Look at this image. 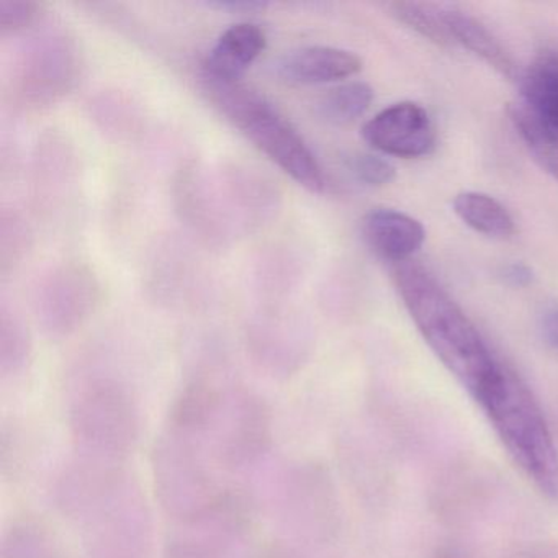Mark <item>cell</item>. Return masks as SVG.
<instances>
[{"mask_svg":"<svg viewBox=\"0 0 558 558\" xmlns=\"http://www.w3.org/2000/svg\"><path fill=\"white\" fill-rule=\"evenodd\" d=\"M362 70V60L351 51L332 47H305L286 54L277 66L282 80L293 84H329L348 80Z\"/></svg>","mask_w":558,"mask_h":558,"instance_id":"2e32d148","label":"cell"},{"mask_svg":"<svg viewBox=\"0 0 558 558\" xmlns=\"http://www.w3.org/2000/svg\"><path fill=\"white\" fill-rule=\"evenodd\" d=\"M97 300L96 277L71 264L54 270L38 290V318L51 336H68L89 318Z\"/></svg>","mask_w":558,"mask_h":558,"instance_id":"30bf717a","label":"cell"},{"mask_svg":"<svg viewBox=\"0 0 558 558\" xmlns=\"http://www.w3.org/2000/svg\"><path fill=\"white\" fill-rule=\"evenodd\" d=\"M457 217L475 230L492 238H508L514 233L509 211L495 198L480 192H462L453 198Z\"/></svg>","mask_w":558,"mask_h":558,"instance_id":"44dd1931","label":"cell"},{"mask_svg":"<svg viewBox=\"0 0 558 558\" xmlns=\"http://www.w3.org/2000/svg\"><path fill=\"white\" fill-rule=\"evenodd\" d=\"M544 335L558 349V310L547 313L544 318Z\"/></svg>","mask_w":558,"mask_h":558,"instance_id":"f1b7e54d","label":"cell"},{"mask_svg":"<svg viewBox=\"0 0 558 558\" xmlns=\"http://www.w3.org/2000/svg\"><path fill=\"white\" fill-rule=\"evenodd\" d=\"M390 9L401 24L413 28L421 37L427 38L439 47L456 45L444 22L442 12L434 11L429 5L414 4V2H395Z\"/></svg>","mask_w":558,"mask_h":558,"instance_id":"d4e9b609","label":"cell"},{"mask_svg":"<svg viewBox=\"0 0 558 558\" xmlns=\"http://www.w3.org/2000/svg\"><path fill=\"white\" fill-rule=\"evenodd\" d=\"M272 411L259 395L228 388L220 413L205 436L215 462L227 472H247L272 449Z\"/></svg>","mask_w":558,"mask_h":558,"instance_id":"52a82bcc","label":"cell"},{"mask_svg":"<svg viewBox=\"0 0 558 558\" xmlns=\"http://www.w3.org/2000/svg\"><path fill=\"white\" fill-rule=\"evenodd\" d=\"M509 119L535 161L558 181V135L525 106L509 107Z\"/></svg>","mask_w":558,"mask_h":558,"instance_id":"7402d4cb","label":"cell"},{"mask_svg":"<svg viewBox=\"0 0 558 558\" xmlns=\"http://www.w3.org/2000/svg\"><path fill=\"white\" fill-rule=\"evenodd\" d=\"M349 169L357 181L368 187H384L397 175V169L387 159L375 155H355L349 161Z\"/></svg>","mask_w":558,"mask_h":558,"instance_id":"4316f807","label":"cell"},{"mask_svg":"<svg viewBox=\"0 0 558 558\" xmlns=\"http://www.w3.org/2000/svg\"><path fill=\"white\" fill-rule=\"evenodd\" d=\"M81 524L86 527V558L151 555V514L138 486L130 478Z\"/></svg>","mask_w":558,"mask_h":558,"instance_id":"ba28073f","label":"cell"},{"mask_svg":"<svg viewBox=\"0 0 558 558\" xmlns=\"http://www.w3.org/2000/svg\"><path fill=\"white\" fill-rule=\"evenodd\" d=\"M0 558H64V551L47 522L35 515H22L5 527Z\"/></svg>","mask_w":558,"mask_h":558,"instance_id":"d6986e66","label":"cell"},{"mask_svg":"<svg viewBox=\"0 0 558 558\" xmlns=\"http://www.w3.org/2000/svg\"><path fill=\"white\" fill-rule=\"evenodd\" d=\"M228 388L210 377H198L189 381L175 398L169 413V429L204 442L215 417L220 413ZM204 447V446H202Z\"/></svg>","mask_w":558,"mask_h":558,"instance_id":"e0dca14e","label":"cell"},{"mask_svg":"<svg viewBox=\"0 0 558 558\" xmlns=\"http://www.w3.org/2000/svg\"><path fill=\"white\" fill-rule=\"evenodd\" d=\"M502 279L512 287H527L534 279V274L525 264H509L502 269Z\"/></svg>","mask_w":558,"mask_h":558,"instance_id":"83f0119b","label":"cell"},{"mask_svg":"<svg viewBox=\"0 0 558 558\" xmlns=\"http://www.w3.org/2000/svg\"><path fill=\"white\" fill-rule=\"evenodd\" d=\"M442 17L456 44L463 45L502 76L514 77V61L482 22L460 11H444Z\"/></svg>","mask_w":558,"mask_h":558,"instance_id":"ac0fdd59","label":"cell"},{"mask_svg":"<svg viewBox=\"0 0 558 558\" xmlns=\"http://www.w3.org/2000/svg\"><path fill=\"white\" fill-rule=\"evenodd\" d=\"M362 136L377 151L403 159L429 155L436 145L429 113L413 102L395 104L381 110L365 123Z\"/></svg>","mask_w":558,"mask_h":558,"instance_id":"7c38bea8","label":"cell"},{"mask_svg":"<svg viewBox=\"0 0 558 558\" xmlns=\"http://www.w3.org/2000/svg\"><path fill=\"white\" fill-rule=\"evenodd\" d=\"M31 336L17 316L2 313L0 322V372L2 377H14L31 361Z\"/></svg>","mask_w":558,"mask_h":558,"instance_id":"cb8c5ba5","label":"cell"},{"mask_svg":"<svg viewBox=\"0 0 558 558\" xmlns=\"http://www.w3.org/2000/svg\"><path fill=\"white\" fill-rule=\"evenodd\" d=\"M129 480L125 465L77 456L71 460L53 485L57 508L66 518L83 522Z\"/></svg>","mask_w":558,"mask_h":558,"instance_id":"8fae6325","label":"cell"},{"mask_svg":"<svg viewBox=\"0 0 558 558\" xmlns=\"http://www.w3.org/2000/svg\"><path fill=\"white\" fill-rule=\"evenodd\" d=\"M395 280L430 351L475 400L501 371L502 362L493 354L469 316L423 267L400 264Z\"/></svg>","mask_w":558,"mask_h":558,"instance_id":"6da1fadb","label":"cell"},{"mask_svg":"<svg viewBox=\"0 0 558 558\" xmlns=\"http://www.w3.org/2000/svg\"><path fill=\"white\" fill-rule=\"evenodd\" d=\"M44 5L34 0H0V32L17 34L40 19Z\"/></svg>","mask_w":558,"mask_h":558,"instance_id":"484cf974","label":"cell"},{"mask_svg":"<svg viewBox=\"0 0 558 558\" xmlns=\"http://www.w3.org/2000/svg\"><path fill=\"white\" fill-rule=\"evenodd\" d=\"M267 38L259 25L241 22L218 38L202 68V80L241 83L246 71L266 50Z\"/></svg>","mask_w":558,"mask_h":558,"instance_id":"5bb4252c","label":"cell"},{"mask_svg":"<svg viewBox=\"0 0 558 558\" xmlns=\"http://www.w3.org/2000/svg\"><path fill=\"white\" fill-rule=\"evenodd\" d=\"M151 463L156 496L178 524L208 514L227 493L215 482L201 444L169 427L156 440Z\"/></svg>","mask_w":558,"mask_h":558,"instance_id":"5b68a950","label":"cell"},{"mask_svg":"<svg viewBox=\"0 0 558 558\" xmlns=\"http://www.w3.org/2000/svg\"><path fill=\"white\" fill-rule=\"evenodd\" d=\"M70 427L77 456L125 465L138 444L142 416L122 384L100 378L71 404Z\"/></svg>","mask_w":558,"mask_h":558,"instance_id":"277c9868","label":"cell"},{"mask_svg":"<svg viewBox=\"0 0 558 558\" xmlns=\"http://www.w3.org/2000/svg\"><path fill=\"white\" fill-rule=\"evenodd\" d=\"M372 100V87L361 81H354L335 87L323 96L318 104V113L331 125H349L367 112Z\"/></svg>","mask_w":558,"mask_h":558,"instance_id":"603a6c76","label":"cell"},{"mask_svg":"<svg viewBox=\"0 0 558 558\" xmlns=\"http://www.w3.org/2000/svg\"><path fill=\"white\" fill-rule=\"evenodd\" d=\"M524 106L558 135V53H545L525 71Z\"/></svg>","mask_w":558,"mask_h":558,"instance_id":"ffe728a7","label":"cell"},{"mask_svg":"<svg viewBox=\"0 0 558 558\" xmlns=\"http://www.w3.org/2000/svg\"><path fill=\"white\" fill-rule=\"evenodd\" d=\"M250 525V501L227 489L208 514L178 524L166 541L162 558H231Z\"/></svg>","mask_w":558,"mask_h":558,"instance_id":"9c48e42d","label":"cell"},{"mask_svg":"<svg viewBox=\"0 0 558 558\" xmlns=\"http://www.w3.org/2000/svg\"><path fill=\"white\" fill-rule=\"evenodd\" d=\"M274 508L289 537L308 548L326 542L336 529V499L325 466L313 460L289 463L277 476Z\"/></svg>","mask_w":558,"mask_h":558,"instance_id":"8992f818","label":"cell"},{"mask_svg":"<svg viewBox=\"0 0 558 558\" xmlns=\"http://www.w3.org/2000/svg\"><path fill=\"white\" fill-rule=\"evenodd\" d=\"M362 236L381 259L401 264L423 246L426 231L403 211L375 208L362 220Z\"/></svg>","mask_w":558,"mask_h":558,"instance_id":"9a60e30c","label":"cell"},{"mask_svg":"<svg viewBox=\"0 0 558 558\" xmlns=\"http://www.w3.org/2000/svg\"><path fill=\"white\" fill-rule=\"evenodd\" d=\"M202 84L210 102L296 184L316 194L325 189L318 159L272 104L241 83L202 80Z\"/></svg>","mask_w":558,"mask_h":558,"instance_id":"3957f363","label":"cell"},{"mask_svg":"<svg viewBox=\"0 0 558 558\" xmlns=\"http://www.w3.org/2000/svg\"><path fill=\"white\" fill-rule=\"evenodd\" d=\"M475 398L515 465L558 501V450L537 398L508 365Z\"/></svg>","mask_w":558,"mask_h":558,"instance_id":"7a4b0ae2","label":"cell"},{"mask_svg":"<svg viewBox=\"0 0 558 558\" xmlns=\"http://www.w3.org/2000/svg\"><path fill=\"white\" fill-rule=\"evenodd\" d=\"M77 58L74 45L64 37L38 41L21 66V97L34 106L54 102L76 81Z\"/></svg>","mask_w":558,"mask_h":558,"instance_id":"4fadbf2b","label":"cell"}]
</instances>
